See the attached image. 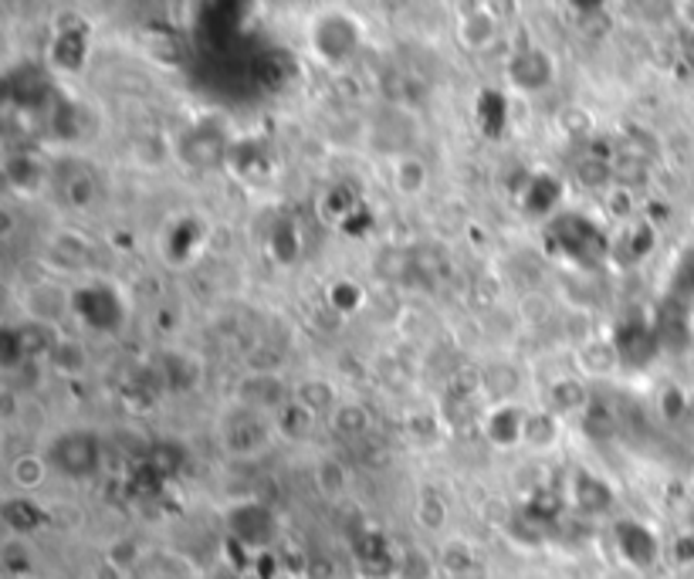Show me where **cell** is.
<instances>
[{
	"instance_id": "obj_2",
	"label": "cell",
	"mask_w": 694,
	"mask_h": 579,
	"mask_svg": "<svg viewBox=\"0 0 694 579\" xmlns=\"http://www.w3.org/2000/svg\"><path fill=\"white\" fill-rule=\"evenodd\" d=\"M51 465L68 475V478H89L99 471V461H102V448L92 433H65L62 441L51 448Z\"/></svg>"
},
{
	"instance_id": "obj_37",
	"label": "cell",
	"mask_w": 694,
	"mask_h": 579,
	"mask_svg": "<svg viewBox=\"0 0 694 579\" xmlns=\"http://www.w3.org/2000/svg\"><path fill=\"white\" fill-rule=\"evenodd\" d=\"M559 126H563V133H569V136H583V133H590L593 119H590V112H586L583 105H566V109L559 112Z\"/></svg>"
},
{
	"instance_id": "obj_20",
	"label": "cell",
	"mask_w": 694,
	"mask_h": 579,
	"mask_svg": "<svg viewBox=\"0 0 694 579\" xmlns=\"http://www.w3.org/2000/svg\"><path fill=\"white\" fill-rule=\"evenodd\" d=\"M224 139L214 133V129H193L187 136V156L197 163V166H214L220 156H224Z\"/></svg>"
},
{
	"instance_id": "obj_31",
	"label": "cell",
	"mask_w": 694,
	"mask_h": 579,
	"mask_svg": "<svg viewBox=\"0 0 694 579\" xmlns=\"http://www.w3.org/2000/svg\"><path fill=\"white\" fill-rule=\"evenodd\" d=\"M441 563H444V569H447L451 579H454V576H460V572L471 569V566L481 563V559L475 556L471 545H465V542H447V545L441 549Z\"/></svg>"
},
{
	"instance_id": "obj_13",
	"label": "cell",
	"mask_w": 694,
	"mask_h": 579,
	"mask_svg": "<svg viewBox=\"0 0 694 579\" xmlns=\"http://www.w3.org/2000/svg\"><path fill=\"white\" fill-rule=\"evenodd\" d=\"M329 420H332V430L345 441H359L363 433H369V424H373L369 411L363 407V403H353V400L336 403V411L329 414Z\"/></svg>"
},
{
	"instance_id": "obj_7",
	"label": "cell",
	"mask_w": 694,
	"mask_h": 579,
	"mask_svg": "<svg viewBox=\"0 0 694 579\" xmlns=\"http://www.w3.org/2000/svg\"><path fill=\"white\" fill-rule=\"evenodd\" d=\"M51 62L62 72H81V65L89 62V32H85L81 21H58Z\"/></svg>"
},
{
	"instance_id": "obj_12",
	"label": "cell",
	"mask_w": 694,
	"mask_h": 579,
	"mask_svg": "<svg viewBox=\"0 0 694 579\" xmlns=\"http://www.w3.org/2000/svg\"><path fill=\"white\" fill-rule=\"evenodd\" d=\"M295 72H299V65L292 62V54L288 51H265L262 58H257V78L265 81V89H275V92L288 89Z\"/></svg>"
},
{
	"instance_id": "obj_29",
	"label": "cell",
	"mask_w": 694,
	"mask_h": 579,
	"mask_svg": "<svg viewBox=\"0 0 694 579\" xmlns=\"http://www.w3.org/2000/svg\"><path fill=\"white\" fill-rule=\"evenodd\" d=\"M11 478H14V484H17V488L31 491V488H38V484L48 478V461H45V457H38V454H24V457H17V461H14Z\"/></svg>"
},
{
	"instance_id": "obj_39",
	"label": "cell",
	"mask_w": 694,
	"mask_h": 579,
	"mask_svg": "<svg viewBox=\"0 0 694 579\" xmlns=\"http://www.w3.org/2000/svg\"><path fill=\"white\" fill-rule=\"evenodd\" d=\"M68 193H72V204H75V207H89L92 197H96V184H92L89 173H81V177H72Z\"/></svg>"
},
{
	"instance_id": "obj_9",
	"label": "cell",
	"mask_w": 694,
	"mask_h": 579,
	"mask_svg": "<svg viewBox=\"0 0 694 579\" xmlns=\"http://www.w3.org/2000/svg\"><path fill=\"white\" fill-rule=\"evenodd\" d=\"M569 502L586 512V515H603L606 508L614 505V488L606 484L603 478H593L586 471H576L569 478Z\"/></svg>"
},
{
	"instance_id": "obj_35",
	"label": "cell",
	"mask_w": 694,
	"mask_h": 579,
	"mask_svg": "<svg viewBox=\"0 0 694 579\" xmlns=\"http://www.w3.org/2000/svg\"><path fill=\"white\" fill-rule=\"evenodd\" d=\"M136 559H139V545H136L133 539L112 542V545H109V553H105V563H109V566H115V569H123V572H129V569L136 566Z\"/></svg>"
},
{
	"instance_id": "obj_10",
	"label": "cell",
	"mask_w": 694,
	"mask_h": 579,
	"mask_svg": "<svg viewBox=\"0 0 694 579\" xmlns=\"http://www.w3.org/2000/svg\"><path fill=\"white\" fill-rule=\"evenodd\" d=\"M495 35H499V24H495V14H491L488 8L460 11V17H457V41H460V48L481 51V48H488L491 41H495Z\"/></svg>"
},
{
	"instance_id": "obj_8",
	"label": "cell",
	"mask_w": 694,
	"mask_h": 579,
	"mask_svg": "<svg viewBox=\"0 0 694 579\" xmlns=\"http://www.w3.org/2000/svg\"><path fill=\"white\" fill-rule=\"evenodd\" d=\"M614 536H617V545H620V553H623V559L630 563V566H654V559H657V539L651 536V529L647 526H641V523H617V529H614Z\"/></svg>"
},
{
	"instance_id": "obj_46",
	"label": "cell",
	"mask_w": 694,
	"mask_h": 579,
	"mask_svg": "<svg viewBox=\"0 0 694 579\" xmlns=\"http://www.w3.org/2000/svg\"><path fill=\"white\" fill-rule=\"evenodd\" d=\"M617 217H623V214H630V193L627 190H617L614 193V207H610Z\"/></svg>"
},
{
	"instance_id": "obj_24",
	"label": "cell",
	"mask_w": 694,
	"mask_h": 579,
	"mask_svg": "<svg viewBox=\"0 0 694 579\" xmlns=\"http://www.w3.org/2000/svg\"><path fill=\"white\" fill-rule=\"evenodd\" d=\"M4 169H8L11 187H14V190H21V193H35V190L41 187V180H45L41 166H38L31 156H11Z\"/></svg>"
},
{
	"instance_id": "obj_43",
	"label": "cell",
	"mask_w": 694,
	"mask_h": 579,
	"mask_svg": "<svg viewBox=\"0 0 694 579\" xmlns=\"http://www.w3.org/2000/svg\"><path fill=\"white\" fill-rule=\"evenodd\" d=\"M630 244H633V257L647 254V251L654 248V230H651V227H638V230L630 235Z\"/></svg>"
},
{
	"instance_id": "obj_42",
	"label": "cell",
	"mask_w": 694,
	"mask_h": 579,
	"mask_svg": "<svg viewBox=\"0 0 694 579\" xmlns=\"http://www.w3.org/2000/svg\"><path fill=\"white\" fill-rule=\"evenodd\" d=\"M532 505H539V508H532L535 515L542 512V515H559V508H563V499L556 495V491H539V495L532 499Z\"/></svg>"
},
{
	"instance_id": "obj_14",
	"label": "cell",
	"mask_w": 694,
	"mask_h": 579,
	"mask_svg": "<svg viewBox=\"0 0 694 579\" xmlns=\"http://www.w3.org/2000/svg\"><path fill=\"white\" fill-rule=\"evenodd\" d=\"M481 393L491 400V403H515V393H518V373L512 366H488L481 376Z\"/></svg>"
},
{
	"instance_id": "obj_17",
	"label": "cell",
	"mask_w": 694,
	"mask_h": 579,
	"mask_svg": "<svg viewBox=\"0 0 694 579\" xmlns=\"http://www.w3.org/2000/svg\"><path fill=\"white\" fill-rule=\"evenodd\" d=\"M48 523V515L35 505V502H27V499H11L4 505V526L14 532V536H24V532H35L38 526Z\"/></svg>"
},
{
	"instance_id": "obj_36",
	"label": "cell",
	"mask_w": 694,
	"mask_h": 579,
	"mask_svg": "<svg viewBox=\"0 0 694 579\" xmlns=\"http://www.w3.org/2000/svg\"><path fill=\"white\" fill-rule=\"evenodd\" d=\"M54 366L62 369V373H78L85 369V350L78 342H58V350L51 353Z\"/></svg>"
},
{
	"instance_id": "obj_1",
	"label": "cell",
	"mask_w": 694,
	"mask_h": 579,
	"mask_svg": "<svg viewBox=\"0 0 694 579\" xmlns=\"http://www.w3.org/2000/svg\"><path fill=\"white\" fill-rule=\"evenodd\" d=\"M359 41H363V32L350 14H323L312 24V45L319 51L323 62H329V65L350 62Z\"/></svg>"
},
{
	"instance_id": "obj_15",
	"label": "cell",
	"mask_w": 694,
	"mask_h": 579,
	"mask_svg": "<svg viewBox=\"0 0 694 579\" xmlns=\"http://www.w3.org/2000/svg\"><path fill=\"white\" fill-rule=\"evenodd\" d=\"M393 576L396 579H433L438 576V559H433L424 545H407L393 559Z\"/></svg>"
},
{
	"instance_id": "obj_32",
	"label": "cell",
	"mask_w": 694,
	"mask_h": 579,
	"mask_svg": "<svg viewBox=\"0 0 694 579\" xmlns=\"http://www.w3.org/2000/svg\"><path fill=\"white\" fill-rule=\"evenodd\" d=\"M299 235H295V227L292 224H281L275 235H272V254H275V262L278 265H292L295 262V254H299Z\"/></svg>"
},
{
	"instance_id": "obj_30",
	"label": "cell",
	"mask_w": 694,
	"mask_h": 579,
	"mask_svg": "<svg viewBox=\"0 0 694 579\" xmlns=\"http://www.w3.org/2000/svg\"><path fill=\"white\" fill-rule=\"evenodd\" d=\"M417 526L427 532H441L447 526V505L438 495H424L417 505Z\"/></svg>"
},
{
	"instance_id": "obj_40",
	"label": "cell",
	"mask_w": 694,
	"mask_h": 579,
	"mask_svg": "<svg viewBox=\"0 0 694 579\" xmlns=\"http://www.w3.org/2000/svg\"><path fill=\"white\" fill-rule=\"evenodd\" d=\"M674 292L678 295H694V251L684 257L678 275H674Z\"/></svg>"
},
{
	"instance_id": "obj_41",
	"label": "cell",
	"mask_w": 694,
	"mask_h": 579,
	"mask_svg": "<svg viewBox=\"0 0 694 579\" xmlns=\"http://www.w3.org/2000/svg\"><path fill=\"white\" fill-rule=\"evenodd\" d=\"M660 411H664V417H668V420L681 417V414H684V390H678V387L664 390V397H660Z\"/></svg>"
},
{
	"instance_id": "obj_33",
	"label": "cell",
	"mask_w": 694,
	"mask_h": 579,
	"mask_svg": "<svg viewBox=\"0 0 694 579\" xmlns=\"http://www.w3.org/2000/svg\"><path fill=\"white\" fill-rule=\"evenodd\" d=\"M329 305H332L336 312H342V315H350L353 309L363 305V288H359L356 281H336V285L329 288Z\"/></svg>"
},
{
	"instance_id": "obj_25",
	"label": "cell",
	"mask_w": 694,
	"mask_h": 579,
	"mask_svg": "<svg viewBox=\"0 0 694 579\" xmlns=\"http://www.w3.org/2000/svg\"><path fill=\"white\" fill-rule=\"evenodd\" d=\"M559 441V420L553 414H529L526 420V444L529 448H539V451H548Z\"/></svg>"
},
{
	"instance_id": "obj_22",
	"label": "cell",
	"mask_w": 694,
	"mask_h": 579,
	"mask_svg": "<svg viewBox=\"0 0 694 579\" xmlns=\"http://www.w3.org/2000/svg\"><path fill=\"white\" fill-rule=\"evenodd\" d=\"M292 400H299L302 407H308L315 417L326 414V411H329V414L336 411V390H332V383H326V380H302Z\"/></svg>"
},
{
	"instance_id": "obj_19",
	"label": "cell",
	"mask_w": 694,
	"mask_h": 579,
	"mask_svg": "<svg viewBox=\"0 0 694 579\" xmlns=\"http://www.w3.org/2000/svg\"><path fill=\"white\" fill-rule=\"evenodd\" d=\"M275 427L285 433V438L299 441V438H308V433H312L315 414L308 407H302L299 400H288V403H281V407H278V424Z\"/></svg>"
},
{
	"instance_id": "obj_47",
	"label": "cell",
	"mask_w": 694,
	"mask_h": 579,
	"mask_svg": "<svg viewBox=\"0 0 694 579\" xmlns=\"http://www.w3.org/2000/svg\"><path fill=\"white\" fill-rule=\"evenodd\" d=\"M96 579H126V572L123 569H115V566H109L105 559L99 563V569H96Z\"/></svg>"
},
{
	"instance_id": "obj_44",
	"label": "cell",
	"mask_w": 694,
	"mask_h": 579,
	"mask_svg": "<svg viewBox=\"0 0 694 579\" xmlns=\"http://www.w3.org/2000/svg\"><path fill=\"white\" fill-rule=\"evenodd\" d=\"M407 430H411V433H417V438H420V433L427 438V433L438 430V420H433L430 414H411V417H407Z\"/></svg>"
},
{
	"instance_id": "obj_16",
	"label": "cell",
	"mask_w": 694,
	"mask_h": 579,
	"mask_svg": "<svg viewBox=\"0 0 694 579\" xmlns=\"http://www.w3.org/2000/svg\"><path fill=\"white\" fill-rule=\"evenodd\" d=\"M563 200V184L556 177H548V173H539V177L529 180L526 193H522V204L532 214H545L548 207H556Z\"/></svg>"
},
{
	"instance_id": "obj_26",
	"label": "cell",
	"mask_w": 694,
	"mask_h": 579,
	"mask_svg": "<svg viewBox=\"0 0 694 579\" xmlns=\"http://www.w3.org/2000/svg\"><path fill=\"white\" fill-rule=\"evenodd\" d=\"M478 112H481V129L495 139L505 133V119H508V102L499 96V92H481V102H478Z\"/></svg>"
},
{
	"instance_id": "obj_38",
	"label": "cell",
	"mask_w": 694,
	"mask_h": 579,
	"mask_svg": "<svg viewBox=\"0 0 694 579\" xmlns=\"http://www.w3.org/2000/svg\"><path fill=\"white\" fill-rule=\"evenodd\" d=\"M614 177V163H606V160H596V156H590L583 166H580V180L586 184V187H606V180Z\"/></svg>"
},
{
	"instance_id": "obj_23",
	"label": "cell",
	"mask_w": 694,
	"mask_h": 579,
	"mask_svg": "<svg viewBox=\"0 0 694 579\" xmlns=\"http://www.w3.org/2000/svg\"><path fill=\"white\" fill-rule=\"evenodd\" d=\"M262 444H265V427L257 420L244 417L227 427V448L235 454H254Z\"/></svg>"
},
{
	"instance_id": "obj_28",
	"label": "cell",
	"mask_w": 694,
	"mask_h": 579,
	"mask_svg": "<svg viewBox=\"0 0 694 579\" xmlns=\"http://www.w3.org/2000/svg\"><path fill=\"white\" fill-rule=\"evenodd\" d=\"M0 563H4V569L11 572V576H31V569H35V563H31V549H27V542L21 539V536H11L8 542H4V549H0Z\"/></svg>"
},
{
	"instance_id": "obj_45",
	"label": "cell",
	"mask_w": 694,
	"mask_h": 579,
	"mask_svg": "<svg viewBox=\"0 0 694 579\" xmlns=\"http://www.w3.org/2000/svg\"><path fill=\"white\" fill-rule=\"evenodd\" d=\"M674 556H678V563H694V539H681L674 545Z\"/></svg>"
},
{
	"instance_id": "obj_18",
	"label": "cell",
	"mask_w": 694,
	"mask_h": 579,
	"mask_svg": "<svg viewBox=\"0 0 694 579\" xmlns=\"http://www.w3.org/2000/svg\"><path fill=\"white\" fill-rule=\"evenodd\" d=\"M576 360H580V366L593 376H610L623 363L614 342H583V350Z\"/></svg>"
},
{
	"instance_id": "obj_34",
	"label": "cell",
	"mask_w": 694,
	"mask_h": 579,
	"mask_svg": "<svg viewBox=\"0 0 694 579\" xmlns=\"http://www.w3.org/2000/svg\"><path fill=\"white\" fill-rule=\"evenodd\" d=\"M553 400L559 403L563 411H576V407H583L586 403V390L580 380H556L553 383Z\"/></svg>"
},
{
	"instance_id": "obj_21",
	"label": "cell",
	"mask_w": 694,
	"mask_h": 579,
	"mask_svg": "<svg viewBox=\"0 0 694 579\" xmlns=\"http://www.w3.org/2000/svg\"><path fill=\"white\" fill-rule=\"evenodd\" d=\"M427 163L420 156H400L393 166V184L403 197H417L427 187Z\"/></svg>"
},
{
	"instance_id": "obj_27",
	"label": "cell",
	"mask_w": 694,
	"mask_h": 579,
	"mask_svg": "<svg viewBox=\"0 0 694 579\" xmlns=\"http://www.w3.org/2000/svg\"><path fill=\"white\" fill-rule=\"evenodd\" d=\"M315 484H319L326 499H339L342 491L350 488V475H345V468L336 457H326V461H319V468H315Z\"/></svg>"
},
{
	"instance_id": "obj_5",
	"label": "cell",
	"mask_w": 694,
	"mask_h": 579,
	"mask_svg": "<svg viewBox=\"0 0 694 579\" xmlns=\"http://www.w3.org/2000/svg\"><path fill=\"white\" fill-rule=\"evenodd\" d=\"M526 420L529 414L518 407V403H491L484 414V438L491 448H515L526 444Z\"/></svg>"
},
{
	"instance_id": "obj_6",
	"label": "cell",
	"mask_w": 694,
	"mask_h": 579,
	"mask_svg": "<svg viewBox=\"0 0 694 579\" xmlns=\"http://www.w3.org/2000/svg\"><path fill=\"white\" fill-rule=\"evenodd\" d=\"M553 75H556V65L542 48H522L508 65V81L518 92H542L545 85L553 81Z\"/></svg>"
},
{
	"instance_id": "obj_11",
	"label": "cell",
	"mask_w": 694,
	"mask_h": 579,
	"mask_svg": "<svg viewBox=\"0 0 694 579\" xmlns=\"http://www.w3.org/2000/svg\"><path fill=\"white\" fill-rule=\"evenodd\" d=\"M614 345H617L620 360L630 363V366L647 363L654 356V350H657V342H654V336H651V329L644 323H623L617 339H614Z\"/></svg>"
},
{
	"instance_id": "obj_4",
	"label": "cell",
	"mask_w": 694,
	"mask_h": 579,
	"mask_svg": "<svg viewBox=\"0 0 694 579\" xmlns=\"http://www.w3.org/2000/svg\"><path fill=\"white\" fill-rule=\"evenodd\" d=\"M553 235H556V241H563L566 254L576 257L580 265L600 262V254L606 251V244H603V238H600V230H596L586 217H580V214H566V217L553 227Z\"/></svg>"
},
{
	"instance_id": "obj_3",
	"label": "cell",
	"mask_w": 694,
	"mask_h": 579,
	"mask_svg": "<svg viewBox=\"0 0 694 579\" xmlns=\"http://www.w3.org/2000/svg\"><path fill=\"white\" fill-rule=\"evenodd\" d=\"M85 326H92L99 332H109L123 323V302L115 299V292H109V285H89V288H78L68 302Z\"/></svg>"
}]
</instances>
